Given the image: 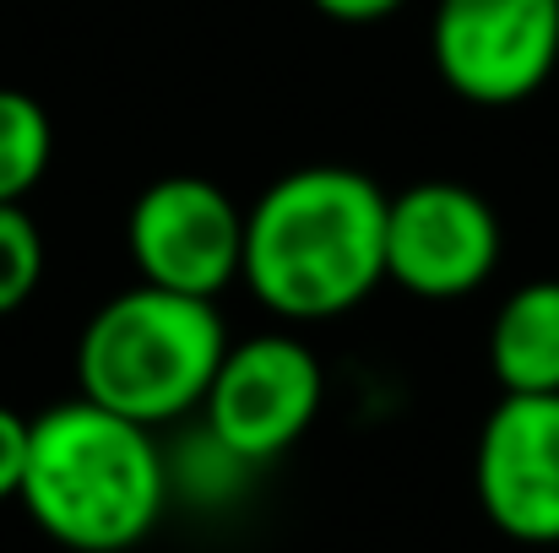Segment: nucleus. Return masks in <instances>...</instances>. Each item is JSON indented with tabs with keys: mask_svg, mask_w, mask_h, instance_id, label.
Segmentation results:
<instances>
[{
	"mask_svg": "<svg viewBox=\"0 0 559 553\" xmlns=\"http://www.w3.org/2000/svg\"><path fill=\"white\" fill-rule=\"evenodd\" d=\"M228 353L217 299L136 282L93 310L76 337V390L158 429L201 412L206 385Z\"/></svg>",
	"mask_w": 559,
	"mask_h": 553,
	"instance_id": "3",
	"label": "nucleus"
},
{
	"mask_svg": "<svg viewBox=\"0 0 559 553\" xmlns=\"http://www.w3.org/2000/svg\"><path fill=\"white\" fill-rule=\"evenodd\" d=\"M27 445H33V418H22L16 407L0 401V500H16L22 494Z\"/></svg>",
	"mask_w": 559,
	"mask_h": 553,
	"instance_id": "12",
	"label": "nucleus"
},
{
	"mask_svg": "<svg viewBox=\"0 0 559 553\" xmlns=\"http://www.w3.org/2000/svg\"><path fill=\"white\" fill-rule=\"evenodd\" d=\"M489 369L500 390H559V277L506 293L489 321Z\"/></svg>",
	"mask_w": 559,
	"mask_h": 553,
	"instance_id": "9",
	"label": "nucleus"
},
{
	"mask_svg": "<svg viewBox=\"0 0 559 553\" xmlns=\"http://www.w3.org/2000/svg\"><path fill=\"white\" fill-rule=\"evenodd\" d=\"M473 489L495 532L527 549L559 543V390H500L484 418Z\"/></svg>",
	"mask_w": 559,
	"mask_h": 553,
	"instance_id": "8",
	"label": "nucleus"
},
{
	"mask_svg": "<svg viewBox=\"0 0 559 553\" xmlns=\"http://www.w3.org/2000/svg\"><path fill=\"white\" fill-rule=\"evenodd\" d=\"M321 401H326V369L316 348L299 342L294 332H261L228 342L206 385L201 418L223 450H234L245 467H261L310 434Z\"/></svg>",
	"mask_w": 559,
	"mask_h": 553,
	"instance_id": "4",
	"label": "nucleus"
},
{
	"mask_svg": "<svg viewBox=\"0 0 559 553\" xmlns=\"http://www.w3.org/2000/svg\"><path fill=\"white\" fill-rule=\"evenodd\" d=\"M500 244V217L473 184L418 180L396 190L385 212V282L413 299L451 304L495 277Z\"/></svg>",
	"mask_w": 559,
	"mask_h": 553,
	"instance_id": "7",
	"label": "nucleus"
},
{
	"mask_svg": "<svg viewBox=\"0 0 559 553\" xmlns=\"http://www.w3.org/2000/svg\"><path fill=\"white\" fill-rule=\"evenodd\" d=\"M126 250L142 282L223 299L245 272V206L206 175H164L131 201Z\"/></svg>",
	"mask_w": 559,
	"mask_h": 553,
	"instance_id": "5",
	"label": "nucleus"
},
{
	"mask_svg": "<svg viewBox=\"0 0 559 553\" xmlns=\"http://www.w3.org/2000/svg\"><path fill=\"white\" fill-rule=\"evenodd\" d=\"M44 282V233L22 201H0V315H16Z\"/></svg>",
	"mask_w": 559,
	"mask_h": 553,
	"instance_id": "11",
	"label": "nucleus"
},
{
	"mask_svg": "<svg viewBox=\"0 0 559 553\" xmlns=\"http://www.w3.org/2000/svg\"><path fill=\"white\" fill-rule=\"evenodd\" d=\"M429 55L456 98L511 109L555 76L559 0H435Z\"/></svg>",
	"mask_w": 559,
	"mask_h": 553,
	"instance_id": "6",
	"label": "nucleus"
},
{
	"mask_svg": "<svg viewBox=\"0 0 559 553\" xmlns=\"http://www.w3.org/2000/svg\"><path fill=\"white\" fill-rule=\"evenodd\" d=\"M321 16H332V22H354V27H365V22H380V16H391V11H402L407 0H310Z\"/></svg>",
	"mask_w": 559,
	"mask_h": 553,
	"instance_id": "13",
	"label": "nucleus"
},
{
	"mask_svg": "<svg viewBox=\"0 0 559 553\" xmlns=\"http://www.w3.org/2000/svg\"><path fill=\"white\" fill-rule=\"evenodd\" d=\"M49 158H55L49 109L22 87H0V201H22L49 175Z\"/></svg>",
	"mask_w": 559,
	"mask_h": 553,
	"instance_id": "10",
	"label": "nucleus"
},
{
	"mask_svg": "<svg viewBox=\"0 0 559 553\" xmlns=\"http://www.w3.org/2000/svg\"><path fill=\"white\" fill-rule=\"evenodd\" d=\"M391 195L343 164L288 169L245 206L239 282L277 321H337L385 282Z\"/></svg>",
	"mask_w": 559,
	"mask_h": 553,
	"instance_id": "1",
	"label": "nucleus"
},
{
	"mask_svg": "<svg viewBox=\"0 0 559 553\" xmlns=\"http://www.w3.org/2000/svg\"><path fill=\"white\" fill-rule=\"evenodd\" d=\"M22 510L33 527L71 553H126L136 549L169 500V467L147 423L71 396L33 418Z\"/></svg>",
	"mask_w": 559,
	"mask_h": 553,
	"instance_id": "2",
	"label": "nucleus"
}]
</instances>
